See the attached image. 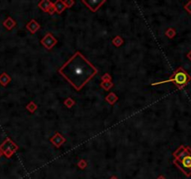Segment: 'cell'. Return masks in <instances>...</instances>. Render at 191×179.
<instances>
[{
	"instance_id": "7c38bea8",
	"label": "cell",
	"mask_w": 191,
	"mask_h": 179,
	"mask_svg": "<svg viewBox=\"0 0 191 179\" xmlns=\"http://www.w3.org/2000/svg\"><path fill=\"white\" fill-rule=\"evenodd\" d=\"M4 25H5L8 30H10V29H12L13 27L16 26V21H15L14 20H12L11 18H7V20L5 21Z\"/></svg>"
},
{
	"instance_id": "ac0fdd59",
	"label": "cell",
	"mask_w": 191,
	"mask_h": 179,
	"mask_svg": "<svg viewBox=\"0 0 191 179\" xmlns=\"http://www.w3.org/2000/svg\"><path fill=\"white\" fill-rule=\"evenodd\" d=\"M77 166H78V168H80V169H85V168L88 166V162H87L85 159H80V160L77 162Z\"/></svg>"
},
{
	"instance_id": "4fadbf2b",
	"label": "cell",
	"mask_w": 191,
	"mask_h": 179,
	"mask_svg": "<svg viewBox=\"0 0 191 179\" xmlns=\"http://www.w3.org/2000/svg\"><path fill=\"white\" fill-rule=\"evenodd\" d=\"M26 109L30 112V113H34L36 109H37V105L34 102L31 101L27 105H26Z\"/></svg>"
},
{
	"instance_id": "d6986e66",
	"label": "cell",
	"mask_w": 191,
	"mask_h": 179,
	"mask_svg": "<svg viewBox=\"0 0 191 179\" xmlns=\"http://www.w3.org/2000/svg\"><path fill=\"white\" fill-rule=\"evenodd\" d=\"M63 3H64L65 7L67 8H69V7H73V5L75 4V1H73V0H65V1H63Z\"/></svg>"
},
{
	"instance_id": "52a82bcc",
	"label": "cell",
	"mask_w": 191,
	"mask_h": 179,
	"mask_svg": "<svg viewBox=\"0 0 191 179\" xmlns=\"http://www.w3.org/2000/svg\"><path fill=\"white\" fill-rule=\"evenodd\" d=\"M26 28H27L32 34H35V32L39 30L40 24H39L35 20H31V21L26 24Z\"/></svg>"
},
{
	"instance_id": "5bb4252c",
	"label": "cell",
	"mask_w": 191,
	"mask_h": 179,
	"mask_svg": "<svg viewBox=\"0 0 191 179\" xmlns=\"http://www.w3.org/2000/svg\"><path fill=\"white\" fill-rule=\"evenodd\" d=\"M9 81H10V77L7 76V74H6V73L2 74V76L0 77V82H1V84H2L3 86H6Z\"/></svg>"
},
{
	"instance_id": "ffe728a7",
	"label": "cell",
	"mask_w": 191,
	"mask_h": 179,
	"mask_svg": "<svg viewBox=\"0 0 191 179\" xmlns=\"http://www.w3.org/2000/svg\"><path fill=\"white\" fill-rule=\"evenodd\" d=\"M174 34H175V32H174V29H168L167 31H166V35H168L170 38H172V36L174 35Z\"/></svg>"
},
{
	"instance_id": "9c48e42d",
	"label": "cell",
	"mask_w": 191,
	"mask_h": 179,
	"mask_svg": "<svg viewBox=\"0 0 191 179\" xmlns=\"http://www.w3.org/2000/svg\"><path fill=\"white\" fill-rule=\"evenodd\" d=\"M53 7H54L55 12H57L58 14H61L66 8V7H65L62 0H58L55 3H53Z\"/></svg>"
},
{
	"instance_id": "6da1fadb",
	"label": "cell",
	"mask_w": 191,
	"mask_h": 179,
	"mask_svg": "<svg viewBox=\"0 0 191 179\" xmlns=\"http://www.w3.org/2000/svg\"><path fill=\"white\" fill-rule=\"evenodd\" d=\"M58 72L78 91L97 75L98 70L81 52L76 51Z\"/></svg>"
},
{
	"instance_id": "30bf717a",
	"label": "cell",
	"mask_w": 191,
	"mask_h": 179,
	"mask_svg": "<svg viewBox=\"0 0 191 179\" xmlns=\"http://www.w3.org/2000/svg\"><path fill=\"white\" fill-rule=\"evenodd\" d=\"M105 100H106V102L107 103H109L110 104H114L117 100H118V97L114 93V92H110L106 97H105Z\"/></svg>"
},
{
	"instance_id": "277c9868",
	"label": "cell",
	"mask_w": 191,
	"mask_h": 179,
	"mask_svg": "<svg viewBox=\"0 0 191 179\" xmlns=\"http://www.w3.org/2000/svg\"><path fill=\"white\" fill-rule=\"evenodd\" d=\"M57 39L54 37V35L51 33H47L46 35L41 39L40 43L48 49H51L56 44H57Z\"/></svg>"
},
{
	"instance_id": "9a60e30c",
	"label": "cell",
	"mask_w": 191,
	"mask_h": 179,
	"mask_svg": "<svg viewBox=\"0 0 191 179\" xmlns=\"http://www.w3.org/2000/svg\"><path fill=\"white\" fill-rule=\"evenodd\" d=\"M104 90H109L113 86H114V83L112 81H109V82H102L101 85H100Z\"/></svg>"
},
{
	"instance_id": "ba28073f",
	"label": "cell",
	"mask_w": 191,
	"mask_h": 179,
	"mask_svg": "<svg viewBox=\"0 0 191 179\" xmlns=\"http://www.w3.org/2000/svg\"><path fill=\"white\" fill-rule=\"evenodd\" d=\"M52 2L49 0H42L38 3V7L45 12H48V10L50 9L51 6H52Z\"/></svg>"
},
{
	"instance_id": "3957f363",
	"label": "cell",
	"mask_w": 191,
	"mask_h": 179,
	"mask_svg": "<svg viewBox=\"0 0 191 179\" xmlns=\"http://www.w3.org/2000/svg\"><path fill=\"white\" fill-rule=\"evenodd\" d=\"M190 76L183 69V68H178L172 75V76L165 81H161V82H157V83H153L152 85H157V84H161V83H166V82H173L178 88H182L184 86H185L189 81H190Z\"/></svg>"
},
{
	"instance_id": "2e32d148",
	"label": "cell",
	"mask_w": 191,
	"mask_h": 179,
	"mask_svg": "<svg viewBox=\"0 0 191 179\" xmlns=\"http://www.w3.org/2000/svg\"><path fill=\"white\" fill-rule=\"evenodd\" d=\"M63 103H64V105L67 106L68 108H71L74 104H75V102L71 97H68V98H66V99L64 100Z\"/></svg>"
},
{
	"instance_id": "e0dca14e",
	"label": "cell",
	"mask_w": 191,
	"mask_h": 179,
	"mask_svg": "<svg viewBox=\"0 0 191 179\" xmlns=\"http://www.w3.org/2000/svg\"><path fill=\"white\" fill-rule=\"evenodd\" d=\"M101 79H102V82H109V81H112V76L108 73H105L103 76H102Z\"/></svg>"
},
{
	"instance_id": "5b68a950",
	"label": "cell",
	"mask_w": 191,
	"mask_h": 179,
	"mask_svg": "<svg viewBox=\"0 0 191 179\" xmlns=\"http://www.w3.org/2000/svg\"><path fill=\"white\" fill-rule=\"evenodd\" d=\"M105 2V0H82V3L85 4L87 7L92 12L97 11Z\"/></svg>"
},
{
	"instance_id": "7a4b0ae2",
	"label": "cell",
	"mask_w": 191,
	"mask_h": 179,
	"mask_svg": "<svg viewBox=\"0 0 191 179\" xmlns=\"http://www.w3.org/2000/svg\"><path fill=\"white\" fill-rule=\"evenodd\" d=\"M173 163L187 176L191 175V149L181 145L174 153Z\"/></svg>"
},
{
	"instance_id": "8fae6325",
	"label": "cell",
	"mask_w": 191,
	"mask_h": 179,
	"mask_svg": "<svg viewBox=\"0 0 191 179\" xmlns=\"http://www.w3.org/2000/svg\"><path fill=\"white\" fill-rule=\"evenodd\" d=\"M123 42H124V40L120 35H116L112 39V43L115 47H120L123 44Z\"/></svg>"
},
{
	"instance_id": "7402d4cb",
	"label": "cell",
	"mask_w": 191,
	"mask_h": 179,
	"mask_svg": "<svg viewBox=\"0 0 191 179\" xmlns=\"http://www.w3.org/2000/svg\"><path fill=\"white\" fill-rule=\"evenodd\" d=\"M110 179H118V178H117L116 176H115V175H113V176H112V177H111Z\"/></svg>"
},
{
	"instance_id": "8992f818",
	"label": "cell",
	"mask_w": 191,
	"mask_h": 179,
	"mask_svg": "<svg viewBox=\"0 0 191 179\" xmlns=\"http://www.w3.org/2000/svg\"><path fill=\"white\" fill-rule=\"evenodd\" d=\"M49 141H50L56 147H60L66 140H65V138H64L60 132H56V133L54 134V136L49 139Z\"/></svg>"
},
{
	"instance_id": "44dd1931",
	"label": "cell",
	"mask_w": 191,
	"mask_h": 179,
	"mask_svg": "<svg viewBox=\"0 0 191 179\" xmlns=\"http://www.w3.org/2000/svg\"><path fill=\"white\" fill-rule=\"evenodd\" d=\"M157 179H166V177L164 175H159Z\"/></svg>"
}]
</instances>
